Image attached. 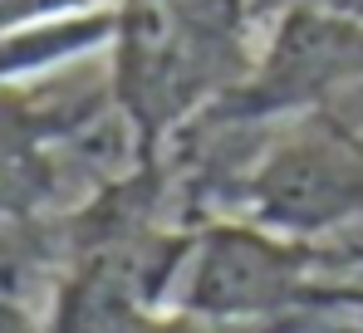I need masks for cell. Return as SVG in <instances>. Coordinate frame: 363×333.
Segmentation results:
<instances>
[{
  "label": "cell",
  "instance_id": "5b68a950",
  "mask_svg": "<svg viewBox=\"0 0 363 333\" xmlns=\"http://www.w3.org/2000/svg\"><path fill=\"white\" fill-rule=\"evenodd\" d=\"M314 0H250V20L255 25H280L285 15H295V10H309Z\"/></svg>",
  "mask_w": 363,
  "mask_h": 333
},
{
  "label": "cell",
  "instance_id": "277c9868",
  "mask_svg": "<svg viewBox=\"0 0 363 333\" xmlns=\"http://www.w3.org/2000/svg\"><path fill=\"white\" fill-rule=\"evenodd\" d=\"M309 309H324V314H344L363 329V279H319L314 284V299Z\"/></svg>",
  "mask_w": 363,
  "mask_h": 333
},
{
  "label": "cell",
  "instance_id": "8992f818",
  "mask_svg": "<svg viewBox=\"0 0 363 333\" xmlns=\"http://www.w3.org/2000/svg\"><path fill=\"white\" fill-rule=\"evenodd\" d=\"M354 260H363V250H354Z\"/></svg>",
  "mask_w": 363,
  "mask_h": 333
},
{
  "label": "cell",
  "instance_id": "6da1fadb",
  "mask_svg": "<svg viewBox=\"0 0 363 333\" xmlns=\"http://www.w3.org/2000/svg\"><path fill=\"white\" fill-rule=\"evenodd\" d=\"M319 250L270 235L250 221H201L186 230V250L167 289V314H191L206 324H285L304 319Z\"/></svg>",
  "mask_w": 363,
  "mask_h": 333
},
{
  "label": "cell",
  "instance_id": "3957f363",
  "mask_svg": "<svg viewBox=\"0 0 363 333\" xmlns=\"http://www.w3.org/2000/svg\"><path fill=\"white\" fill-rule=\"evenodd\" d=\"M55 137L50 123L30 98L0 84V225L30 221L55 191Z\"/></svg>",
  "mask_w": 363,
  "mask_h": 333
},
{
  "label": "cell",
  "instance_id": "7a4b0ae2",
  "mask_svg": "<svg viewBox=\"0 0 363 333\" xmlns=\"http://www.w3.org/2000/svg\"><path fill=\"white\" fill-rule=\"evenodd\" d=\"M241 221L314 245L363 221V142L329 113H309L241 171Z\"/></svg>",
  "mask_w": 363,
  "mask_h": 333
}]
</instances>
